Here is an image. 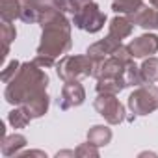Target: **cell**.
Listing matches in <instances>:
<instances>
[{"instance_id": "16", "label": "cell", "mask_w": 158, "mask_h": 158, "mask_svg": "<svg viewBox=\"0 0 158 158\" xmlns=\"http://www.w3.org/2000/svg\"><path fill=\"white\" fill-rule=\"evenodd\" d=\"M112 130L104 125H93L89 130H88V141L95 143L97 147H104L112 141Z\"/></svg>"}, {"instance_id": "23", "label": "cell", "mask_w": 158, "mask_h": 158, "mask_svg": "<svg viewBox=\"0 0 158 158\" xmlns=\"http://www.w3.org/2000/svg\"><path fill=\"white\" fill-rule=\"evenodd\" d=\"M141 4H143V0H114V2H112V10L115 13H121V15H130Z\"/></svg>"}, {"instance_id": "10", "label": "cell", "mask_w": 158, "mask_h": 158, "mask_svg": "<svg viewBox=\"0 0 158 158\" xmlns=\"http://www.w3.org/2000/svg\"><path fill=\"white\" fill-rule=\"evenodd\" d=\"M127 17L132 21V24H138L145 30H158V8L154 6L141 4L136 11H132Z\"/></svg>"}, {"instance_id": "29", "label": "cell", "mask_w": 158, "mask_h": 158, "mask_svg": "<svg viewBox=\"0 0 158 158\" xmlns=\"http://www.w3.org/2000/svg\"><path fill=\"white\" fill-rule=\"evenodd\" d=\"M56 156H58V158H60V156H76V152H74V151H61V152H58Z\"/></svg>"}, {"instance_id": "3", "label": "cell", "mask_w": 158, "mask_h": 158, "mask_svg": "<svg viewBox=\"0 0 158 158\" xmlns=\"http://www.w3.org/2000/svg\"><path fill=\"white\" fill-rule=\"evenodd\" d=\"M93 65H95V60L88 54H82V56L69 54V56H63L56 63V73L63 82H73V80L91 76Z\"/></svg>"}, {"instance_id": "6", "label": "cell", "mask_w": 158, "mask_h": 158, "mask_svg": "<svg viewBox=\"0 0 158 158\" xmlns=\"http://www.w3.org/2000/svg\"><path fill=\"white\" fill-rule=\"evenodd\" d=\"M93 106L99 112V115H102L104 121L110 123V125H119V123L125 121V106L115 99V95L99 93Z\"/></svg>"}, {"instance_id": "26", "label": "cell", "mask_w": 158, "mask_h": 158, "mask_svg": "<svg viewBox=\"0 0 158 158\" xmlns=\"http://www.w3.org/2000/svg\"><path fill=\"white\" fill-rule=\"evenodd\" d=\"M71 2V8H73V15L80 10V8H84V6H88V4H91L93 0H69Z\"/></svg>"}, {"instance_id": "8", "label": "cell", "mask_w": 158, "mask_h": 158, "mask_svg": "<svg viewBox=\"0 0 158 158\" xmlns=\"http://www.w3.org/2000/svg\"><path fill=\"white\" fill-rule=\"evenodd\" d=\"M130 54L134 58H147L158 52V35L154 34H143L128 43Z\"/></svg>"}, {"instance_id": "7", "label": "cell", "mask_w": 158, "mask_h": 158, "mask_svg": "<svg viewBox=\"0 0 158 158\" xmlns=\"http://www.w3.org/2000/svg\"><path fill=\"white\" fill-rule=\"evenodd\" d=\"M84 101H86L84 86L78 80H73V82H65V86L61 88V95L58 99V104L61 110H71V108L80 106Z\"/></svg>"}, {"instance_id": "25", "label": "cell", "mask_w": 158, "mask_h": 158, "mask_svg": "<svg viewBox=\"0 0 158 158\" xmlns=\"http://www.w3.org/2000/svg\"><path fill=\"white\" fill-rule=\"evenodd\" d=\"M19 67H21V61H17V60H11L10 63H6V65H4L2 76H0V78H2V82H4V84H8V82L11 80V78H13V76L17 74Z\"/></svg>"}, {"instance_id": "30", "label": "cell", "mask_w": 158, "mask_h": 158, "mask_svg": "<svg viewBox=\"0 0 158 158\" xmlns=\"http://www.w3.org/2000/svg\"><path fill=\"white\" fill-rule=\"evenodd\" d=\"M149 2V6H154V8H158V0H147Z\"/></svg>"}, {"instance_id": "19", "label": "cell", "mask_w": 158, "mask_h": 158, "mask_svg": "<svg viewBox=\"0 0 158 158\" xmlns=\"http://www.w3.org/2000/svg\"><path fill=\"white\" fill-rule=\"evenodd\" d=\"M123 80H125L127 88H139V86H143V84H145L143 76H141V69H139L134 61H130V63H127V65H125V71H123Z\"/></svg>"}, {"instance_id": "20", "label": "cell", "mask_w": 158, "mask_h": 158, "mask_svg": "<svg viewBox=\"0 0 158 158\" xmlns=\"http://www.w3.org/2000/svg\"><path fill=\"white\" fill-rule=\"evenodd\" d=\"M17 37V30L11 23H6L2 21V24H0V39H2V45H4V50H2V60L8 58L10 54V45L13 43V39Z\"/></svg>"}, {"instance_id": "14", "label": "cell", "mask_w": 158, "mask_h": 158, "mask_svg": "<svg viewBox=\"0 0 158 158\" xmlns=\"http://www.w3.org/2000/svg\"><path fill=\"white\" fill-rule=\"evenodd\" d=\"M127 88L123 76H106V78H99L97 80V93H108V95H117L119 91H123Z\"/></svg>"}, {"instance_id": "24", "label": "cell", "mask_w": 158, "mask_h": 158, "mask_svg": "<svg viewBox=\"0 0 158 158\" xmlns=\"http://www.w3.org/2000/svg\"><path fill=\"white\" fill-rule=\"evenodd\" d=\"M74 152H76L78 158H99V147L95 143H91V141L80 143V145L76 147Z\"/></svg>"}, {"instance_id": "21", "label": "cell", "mask_w": 158, "mask_h": 158, "mask_svg": "<svg viewBox=\"0 0 158 158\" xmlns=\"http://www.w3.org/2000/svg\"><path fill=\"white\" fill-rule=\"evenodd\" d=\"M139 69H141V76H143L145 84H154V82H158V58L149 56V58L141 63Z\"/></svg>"}, {"instance_id": "28", "label": "cell", "mask_w": 158, "mask_h": 158, "mask_svg": "<svg viewBox=\"0 0 158 158\" xmlns=\"http://www.w3.org/2000/svg\"><path fill=\"white\" fill-rule=\"evenodd\" d=\"M34 2H35V4H39L41 8H47V6H52L54 0H34Z\"/></svg>"}, {"instance_id": "5", "label": "cell", "mask_w": 158, "mask_h": 158, "mask_svg": "<svg viewBox=\"0 0 158 158\" xmlns=\"http://www.w3.org/2000/svg\"><path fill=\"white\" fill-rule=\"evenodd\" d=\"M104 23H106V15L101 11V8L95 2L80 8L73 17V24L76 28H80L84 32H89V34H97L99 30H102Z\"/></svg>"}, {"instance_id": "15", "label": "cell", "mask_w": 158, "mask_h": 158, "mask_svg": "<svg viewBox=\"0 0 158 158\" xmlns=\"http://www.w3.org/2000/svg\"><path fill=\"white\" fill-rule=\"evenodd\" d=\"M26 147V138L23 134H11L2 139V156H17Z\"/></svg>"}, {"instance_id": "1", "label": "cell", "mask_w": 158, "mask_h": 158, "mask_svg": "<svg viewBox=\"0 0 158 158\" xmlns=\"http://www.w3.org/2000/svg\"><path fill=\"white\" fill-rule=\"evenodd\" d=\"M39 24L43 28V35L37 45V54L56 60L71 50V23L63 11L54 6H47L41 11Z\"/></svg>"}, {"instance_id": "17", "label": "cell", "mask_w": 158, "mask_h": 158, "mask_svg": "<svg viewBox=\"0 0 158 158\" xmlns=\"http://www.w3.org/2000/svg\"><path fill=\"white\" fill-rule=\"evenodd\" d=\"M45 8H41L39 4H35L34 0H21V21L24 23H39V17H41V11Z\"/></svg>"}, {"instance_id": "4", "label": "cell", "mask_w": 158, "mask_h": 158, "mask_svg": "<svg viewBox=\"0 0 158 158\" xmlns=\"http://www.w3.org/2000/svg\"><path fill=\"white\" fill-rule=\"evenodd\" d=\"M128 108L134 115H149L158 110V88L154 84H143L128 95Z\"/></svg>"}, {"instance_id": "2", "label": "cell", "mask_w": 158, "mask_h": 158, "mask_svg": "<svg viewBox=\"0 0 158 158\" xmlns=\"http://www.w3.org/2000/svg\"><path fill=\"white\" fill-rule=\"evenodd\" d=\"M47 86H48V74L43 71V67H39L34 60L24 61L21 63L17 74L8 82L4 89V99L13 106H23L30 99L47 93Z\"/></svg>"}, {"instance_id": "18", "label": "cell", "mask_w": 158, "mask_h": 158, "mask_svg": "<svg viewBox=\"0 0 158 158\" xmlns=\"http://www.w3.org/2000/svg\"><path fill=\"white\" fill-rule=\"evenodd\" d=\"M0 17L6 23L21 19V0H0Z\"/></svg>"}, {"instance_id": "22", "label": "cell", "mask_w": 158, "mask_h": 158, "mask_svg": "<svg viewBox=\"0 0 158 158\" xmlns=\"http://www.w3.org/2000/svg\"><path fill=\"white\" fill-rule=\"evenodd\" d=\"M30 115L26 114V110L23 106H17L15 110H11L8 114V123L13 127V128H26L28 123H30Z\"/></svg>"}, {"instance_id": "12", "label": "cell", "mask_w": 158, "mask_h": 158, "mask_svg": "<svg viewBox=\"0 0 158 158\" xmlns=\"http://www.w3.org/2000/svg\"><path fill=\"white\" fill-rule=\"evenodd\" d=\"M132 28H134L132 21L127 15H119V17H114L110 21V24H108V35H112L114 39L121 41V39H125V37H128L132 34Z\"/></svg>"}, {"instance_id": "9", "label": "cell", "mask_w": 158, "mask_h": 158, "mask_svg": "<svg viewBox=\"0 0 158 158\" xmlns=\"http://www.w3.org/2000/svg\"><path fill=\"white\" fill-rule=\"evenodd\" d=\"M123 71H125V63L115 56H108L104 60L95 61L91 76L97 78V80L99 78H106V76H123Z\"/></svg>"}, {"instance_id": "27", "label": "cell", "mask_w": 158, "mask_h": 158, "mask_svg": "<svg viewBox=\"0 0 158 158\" xmlns=\"http://www.w3.org/2000/svg\"><path fill=\"white\" fill-rule=\"evenodd\" d=\"M17 156H21V158H26V156H41V158H47V152H43V151H26V152H19Z\"/></svg>"}, {"instance_id": "11", "label": "cell", "mask_w": 158, "mask_h": 158, "mask_svg": "<svg viewBox=\"0 0 158 158\" xmlns=\"http://www.w3.org/2000/svg\"><path fill=\"white\" fill-rule=\"evenodd\" d=\"M119 45H121V41H117V39H114L112 35H108V37L101 39V41L89 45L88 50H86V54L91 56L95 61H97V60H104V58H108V56H114V52L117 50Z\"/></svg>"}, {"instance_id": "13", "label": "cell", "mask_w": 158, "mask_h": 158, "mask_svg": "<svg viewBox=\"0 0 158 158\" xmlns=\"http://www.w3.org/2000/svg\"><path fill=\"white\" fill-rule=\"evenodd\" d=\"M48 104H50V97L47 93H41L34 99H30L28 102L23 104V108L26 110V114L32 117V119H37V117H43L47 112H48Z\"/></svg>"}]
</instances>
